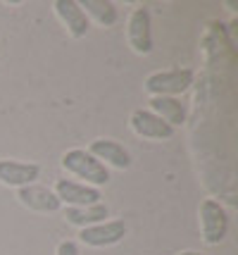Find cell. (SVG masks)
Wrapping results in <instances>:
<instances>
[{"label":"cell","mask_w":238,"mask_h":255,"mask_svg":"<svg viewBox=\"0 0 238 255\" xmlns=\"http://www.w3.org/2000/svg\"><path fill=\"white\" fill-rule=\"evenodd\" d=\"M62 167L67 169L69 174L83 179V184H86V186H93V189L105 186V184L110 181V169L102 165L100 160H95L88 150H83V148H72V150H67V153L62 155Z\"/></svg>","instance_id":"cell-1"},{"label":"cell","mask_w":238,"mask_h":255,"mask_svg":"<svg viewBox=\"0 0 238 255\" xmlns=\"http://www.w3.org/2000/svg\"><path fill=\"white\" fill-rule=\"evenodd\" d=\"M193 69H167V72H155L146 79V89L150 96H167V98H176L191 89Z\"/></svg>","instance_id":"cell-2"},{"label":"cell","mask_w":238,"mask_h":255,"mask_svg":"<svg viewBox=\"0 0 238 255\" xmlns=\"http://www.w3.org/2000/svg\"><path fill=\"white\" fill-rule=\"evenodd\" d=\"M200 232L203 241L210 246H219L229 234V215L215 198H205L200 203Z\"/></svg>","instance_id":"cell-3"},{"label":"cell","mask_w":238,"mask_h":255,"mask_svg":"<svg viewBox=\"0 0 238 255\" xmlns=\"http://www.w3.org/2000/svg\"><path fill=\"white\" fill-rule=\"evenodd\" d=\"M53 193L60 198V203H67V208H88V205L100 203L102 198L100 189L86 186V184L74 181V179H60Z\"/></svg>","instance_id":"cell-4"},{"label":"cell","mask_w":238,"mask_h":255,"mask_svg":"<svg viewBox=\"0 0 238 255\" xmlns=\"http://www.w3.org/2000/svg\"><path fill=\"white\" fill-rule=\"evenodd\" d=\"M126 236V224L122 220H110V222H100L81 229L79 239L81 244L91 246V248H107V246L119 244Z\"/></svg>","instance_id":"cell-5"},{"label":"cell","mask_w":238,"mask_h":255,"mask_svg":"<svg viewBox=\"0 0 238 255\" xmlns=\"http://www.w3.org/2000/svg\"><path fill=\"white\" fill-rule=\"evenodd\" d=\"M126 36H129V45L138 55H148L153 50V24H150V12L146 7H136L131 12Z\"/></svg>","instance_id":"cell-6"},{"label":"cell","mask_w":238,"mask_h":255,"mask_svg":"<svg viewBox=\"0 0 238 255\" xmlns=\"http://www.w3.org/2000/svg\"><path fill=\"white\" fill-rule=\"evenodd\" d=\"M131 129L141 138H153V141H167L174 136V127L159 120L155 112L150 110H134L131 112Z\"/></svg>","instance_id":"cell-7"},{"label":"cell","mask_w":238,"mask_h":255,"mask_svg":"<svg viewBox=\"0 0 238 255\" xmlns=\"http://www.w3.org/2000/svg\"><path fill=\"white\" fill-rule=\"evenodd\" d=\"M41 177V167L36 162H19V160H0V184L5 186H31Z\"/></svg>","instance_id":"cell-8"},{"label":"cell","mask_w":238,"mask_h":255,"mask_svg":"<svg viewBox=\"0 0 238 255\" xmlns=\"http://www.w3.org/2000/svg\"><path fill=\"white\" fill-rule=\"evenodd\" d=\"M88 153L95 160H100L102 165H110L114 169H129L131 167V155L119 141L112 138H95L88 145Z\"/></svg>","instance_id":"cell-9"},{"label":"cell","mask_w":238,"mask_h":255,"mask_svg":"<svg viewBox=\"0 0 238 255\" xmlns=\"http://www.w3.org/2000/svg\"><path fill=\"white\" fill-rule=\"evenodd\" d=\"M53 7H55L57 17L62 19V24L67 26V31L72 38H83V36L88 33L91 22H88L86 12L81 10V5L77 0H55Z\"/></svg>","instance_id":"cell-10"},{"label":"cell","mask_w":238,"mask_h":255,"mask_svg":"<svg viewBox=\"0 0 238 255\" xmlns=\"http://www.w3.org/2000/svg\"><path fill=\"white\" fill-rule=\"evenodd\" d=\"M17 198L22 205L31 208V210H38V212H57L62 208V203L57 198L55 193L46 186H22L17 191Z\"/></svg>","instance_id":"cell-11"},{"label":"cell","mask_w":238,"mask_h":255,"mask_svg":"<svg viewBox=\"0 0 238 255\" xmlns=\"http://www.w3.org/2000/svg\"><path fill=\"white\" fill-rule=\"evenodd\" d=\"M150 112H155L159 120H164L169 127H179V124L186 122V105L179 98L153 96L150 98Z\"/></svg>","instance_id":"cell-12"},{"label":"cell","mask_w":238,"mask_h":255,"mask_svg":"<svg viewBox=\"0 0 238 255\" xmlns=\"http://www.w3.org/2000/svg\"><path fill=\"white\" fill-rule=\"evenodd\" d=\"M107 217V205L105 203H95V205H88V208H67L65 210V220L74 227H93V224L105 222Z\"/></svg>","instance_id":"cell-13"},{"label":"cell","mask_w":238,"mask_h":255,"mask_svg":"<svg viewBox=\"0 0 238 255\" xmlns=\"http://www.w3.org/2000/svg\"><path fill=\"white\" fill-rule=\"evenodd\" d=\"M79 5H81V10L86 12V17L91 14L93 19L98 24H102V26H112L117 22V17H119L114 2H110V0H83Z\"/></svg>","instance_id":"cell-14"},{"label":"cell","mask_w":238,"mask_h":255,"mask_svg":"<svg viewBox=\"0 0 238 255\" xmlns=\"http://www.w3.org/2000/svg\"><path fill=\"white\" fill-rule=\"evenodd\" d=\"M57 255H81L79 253V246H77V241H62V244L57 246Z\"/></svg>","instance_id":"cell-15"},{"label":"cell","mask_w":238,"mask_h":255,"mask_svg":"<svg viewBox=\"0 0 238 255\" xmlns=\"http://www.w3.org/2000/svg\"><path fill=\"white\" fill-rule=\"evenodd\" d=\"M179 255H205V253H198V251H183V253H179Z\"/></svg>","instance_id":"cell-16"}]
</instances>
